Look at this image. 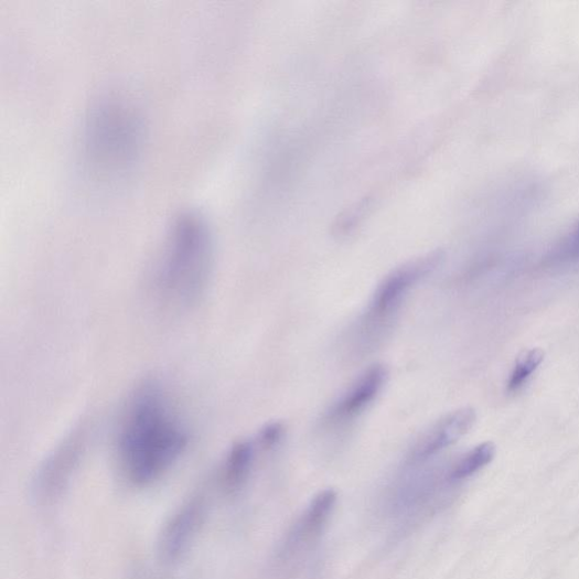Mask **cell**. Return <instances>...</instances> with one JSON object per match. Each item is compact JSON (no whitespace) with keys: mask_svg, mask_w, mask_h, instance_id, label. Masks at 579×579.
<instances>
[{"mask_svg":"<svg viewBox=\"0 0 579 579\" xmlns=\"http://www.w3.org/2000/svg\"><path fill=\"white\" fill-rule=\"evenodd\" d=\"M544 361L545 351L542 349H530L523 351L517 356L515 367L507 384V390L510 393L518 392L528 380L532 374L539 368Z\"/></svg>","mask_w":579,"mask_h":579,"instance_id":"obj_12","label":"cell"},{"mask_svg":"<svg viewBox=\"0 0 579 579\" xmlns=\"http://www.w3.org/2000/svg\"><path fill=\"white\" fill-rule=\"evenodd\" d=\"M336 501L337 495L334 490L328 489L311 502L301 525L304 536L314 537L323 529L334 511Z\"/></svg>","mask_w":579,"mask_h":579,"instance_id":"obj_10","label":"cell"},{"mask_svg":"<svg viewBox=\"0 0 579 579\" xmlns=\"http://www.w3.org/2000/svg\"><path fill=\"white\" fill-rule=\"evenodd\" d=\"M442 258L441 251H432L398 267L380 283L371 302L368 323L387 321L405 300L410 289L422 278L431 274Z\"/></svg>","mask_w":579,"mask_h":579,"instance_id":"obj_5","label":"cell"},{"mask_svg":"<svg viewBox=\"0 0 579 579\" xmlns=\"http://www.w3.org/2000/svg\"><path fill=\"white\" fill-rule=\"evenodd\" d=\"M496 447L486 441L463 457L452 471L454 480H463L472 476L495 459Z\"/></svg>","mask_w":579,"mask_h":579,"instance_id":"obj_11","label":"cell"},{"mask_svg":"<svg viewBox=\"0 0 579 579\" xmlns=\"http://www.w3.org/2000/svg\"><path fill=\"white\" fill-rule=\"evenodd\" d=\"M213 260L214 238L206 217L193 210L178 214L154 266V288L160 300L174 309L199 302L208 285Z\"/></svg>","mask_w":579,"mask_h":579,"instance_id":"obj_3","label":"cell"},{"mask_svg":"<svg viewBox=\"0 0 579 579\" xmlns=\"http://www.w3.org/2000/svg\"><path fill=\"white\" fill-rule=\"evenodd\" d=\"M255 459V447L250 440L237 441L230 449L221 469V481L228 493H236L246 483Z\"/></svg>","mask_w":579,"mask_h":579,"instance_id":"obj_9","label":"cell"},{"mask_svg":"<svg viewBox=\"0 0 579 579\" xmlns=\"http://www.w3.org/2000/svg\"><path fill=\"white\" fill-rule=\"evenodd\" d=\"M87 437V426H76L44 460L33 482V493L37 501L52 502L64 492L84 455Z\"/></svg>","mask_w":579,"mask_h":579,"instance_id":"obj_4","label":"cell"},{"mask_svg":"<svg viewBox=\"0 0 579 579\" xmlns=\"http://www.w3.org/2000/svg\"><path fill=\"white\" fill-rule=\"evenodd\" d=\"M189 428L165 389L147 382L130 396L118 432V458L136 485L153 483L189 448Z\"/></svg>","mask_w":579,"mask_h":579,"instance_id":"obj_1","label":"cell"},{"mask_svg":"<svg viewBox=\"0 0 579 579\" xmlns=\"http://www.w3.org/2000/svg\"><path fill=\"white\" fill-rule=\"evenodd\" d=\"M206 517L203 498H193L164 525L158 542V551L162 561L173 564L181 560L190 550Z\"/></svg>","mask_w":579,"mask_h":579,"instance_id":"obj_6","label":"cell"},{"mask_svg":"<svg viewBox=\"0 0 579 579\" xmlns=\"http://www.w3.org/2000/svg\"><path fill=\"white\" fill-rule=\"evenodd\" d=\"M83 127L82 161L93 180L112 184L136 169L146 144V125L129 97L105 96L88 110Z\"/></svg>","mask_w":579,"mask_h":579,"instance_id":"obj_2","label":"cell"},{"mask_svg":"<svg viewBox=\"0 0 579 579\" xmlns=\"http://www.w3.org/2000/svg\"><path fill=\"white\" fill-rule=\"evenodd\" d=\"M285 436V426L281 422L266 425L258 433V444L265 451L277 447Z\"/></svg>","mask_w":579,"mask_h":579,"instance_id":"obj_13","label":"cell"},{"mask_svg":"<svg viewBox=\"0 0 579 579\" xmlns=\"http://www.w3.org/2000/svg\"><path fill=\"white\" fill-rule=\"evenodd\" d=\"M475 411L471 408L458 410L438 421L418 442L416 459H428L438 452L452 447L474 426Z\"/></svg>","mask_w":579,"mask_h":579,"instance_id":"obj_7","label":"cell"},{"mask_svg":"<svg viewBox=\"0 0 579 579\" xmlns=\"http://www.w3.org/2000/svg\"><path fill=\"white\" fill-rule=\"evenodd\" d=\"M387 369L382 365L369 368L349 389L333 411V418L346 420L361 415L382 392Z\"/></svg>","mask_w":579,"mask_h":579,"instance_id":"obj_8","label":"cell"}]
</instances>
